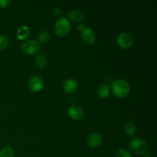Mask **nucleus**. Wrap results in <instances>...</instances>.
Instances as JSON below:
<instances>
[{"label": "nucleus", "instance_id": "nucleus-1", "mask_svg": "<svg viewBox=\"0 0 157 157\" xmlns=\"http://www.w3.org/2000/svg\"><path fill=\"white\" fill-rule=\"evenodd\" d=\"M111 88L113 94L119 98H126L130 91V84L124 79H117L113 81L111 84Z\"/></svg>", "mask_w": 157, "mask_h": 157}, {"label": "nucleus", "instance_id": "nucleus-2", "mask_svg": "<svg viewBox=\"0 0 157 157\" xmlns=\"http://www.w3.org/2000/svg\"><path fill=\"white\" fill-rule=\"evenodd\" d=\"M130 149L134 154L142 156L147 153L148 150V146L144 140L140 137H134L130 140Z\"/></svg>", "mask_w": 157, "mask_h": 157}, {"label": "nucleus", "instance_id": "nucleus-3", "mask_svg": "<svg viewBox=\"0 0 157 157\" xmlns=\"http://www.w3.org/2000/svg\"><path fill=\"white\" fill-rule=\"evenodd\" d=\"M71 29V23L67 18H58L54 25V31L56 35L59 37H64L70 32Z\"/></svg>", "mask_w": 157, "mask_h": 157}, {"label": "nucleus", "instance_id": "nucleus-4", "mask_svg": "<svg viewBox=\"0 0 157 157\" xmlns=\"http://www.w3.org/2000/svg\"><path fill=\"white\" fill-rule=\"evenodd\" d=\"M40 44L36 40L30 39L23 42L21 45V51L22 53L27 55H32L39 50Z\"/></svg>", "mask_w": 157, "mask_h": 157}, {"label": "nucleus", "instance_id": "nucleus-5", "mask_svg": "<svg viewBox=\"0 0 157 157\" xmlns=\"http://www.w3.org/2000/svg\"><path fill=\"white\" fill-rule=\"evenodd\" d=\"M117 43L118 46L122 49H127L133 45V38L130 33L123 32L117 38Z\"/></svg>", "mask_w": 157, "mask_h": 157}, {"label": "nucleus", "instance_id": "nucleus-6", "mask_svg": "<svg viewBox=\"0 0 157 157\" xmlns=\"http://www.w3.org/2000/svg\"><path fill=\"white\" fill-rule=\"evenodd\" d=\"M28 86L32 92H38L43 88L44 82L41 77L38 75H34L31 77L30 79L29 80Z\"/></svg>", "mask_w": 157, "mask_h": 157}, {"label": "nucleus", "instance_id": "nucleus-7", "mask_svg": "<svg viewBox=\"0 0 157 157\" xmlns=\"http://www.w3.org/2000/svg\"><path fill=\"white\" fill-rule=\"evenodd\" d=\"M81 39L83 42L85 43L87 45H91L96 41V35L93 29L90 28H85L83 31H81Z\"/></svg>", "mask_w": 157, "mask_h": 157}, {"label": "nucleus", "instance_id": "nucleus-8", "mask_svg": "<svg viewBox=\"0 0 157 157\" xmlns=\"http://www.w3.org/2000/svg\"><path fill=\"white\" fill-rule=\"evenodd\" d=\"M67 112L70 117L75 121H81L84 117V115H85L84 109L78 106H71L69 107Z\"/></svg>", "mask_w": 157, "mask_h": 157}, {"label": "nucleus", "instance_id": "nucleus-9", "mask_svg": "<svg viewBox=\"0 0 157 157\" xmlns=\"http://www.w3.org/2000/svg\"><path fill=\"white\" fill-rule=\"evenodd\" d=\"M102 136L99 133H92L87 138V144L92 149L98 148L102 144Z\"/></svg>", "mask_w": 157, "mask_h": 157}, {"label": "nucleus", "instance_id": "nucleus-10", "mask_svg": "<svg viewBox=\"0 0 157 157\" xmlns=\"http://www.w3.org/2000/svg\"><path fill=\"white\" fill-rule=\"evenodd\" d=\"M78 87V81L74 78H68L63 84V90L67 94H73Z\"/></svg>", "mask_w": 157, "mask_h": 157}, {"label": "nucleus", "instance_id": "nucleus-11", "mask_svg": "<svg viewBox=\"0 0 157 157\" xmlns=\"http://www.w3.org/2000/svg\"><path fill=\"white\" fill-rule=\"evenodd\" d=\"M68 18L75 22H81L84 18V13L79 9H72L68 12Z\"/></svg>", "mask_w": 157, "mask_h": 157}, {"label": "nucleus", "instance_id": "nucleus-12", "mask_svg": "<svg viewBox=\"0 0 157 157\" xmlns=\"http://www.w3.org/2000/svg\"><path fill=\"white\" fill-rule=\"evenodd\" d=\"M97 94H98V97L101 99H105V98H108L110 95V87L107 84H102L98 87V90H97Z\"/></svg>", "mask_w": 157, "mask_h": 157}, {"label": "nucleus", "instance_id": "nucleus-13", "mask_svg": "<svg viewBox=\"0 0 157 157\" xmlns=\"http://www.w3.org/2000/svg\"><path fill=\"white\" fill-rule=\"evenodd\" d=\"M35 64L37 65V67H39V68H43L44 66L47 64L48 62V57L47 55L44 52H41V53L38 54L35 57Z\"/></svg>", "mask_w": 157, "mask_h": 157}, {"label": "nucleus", "instance_id": "nucleus-14", "mask_svg": "<svg viewBox=\"0 0 157 157\" xmlns=\"http://www.w3.org/2000/svg\"><path fill=\"white\" fill-rule=\"evenodd\" d=\"M29 35V29L27 26H22L17 31V38L18 40H25Z\"/></svg>", "mask_w": 157, "mask_h": 157}, {"label": "nucleus", "instance_id": "nucleus-15", "mask_svg": "<svg viewBox=\"0 0 157 157\" xmlns=\"http://www.w3.org/2000/svg\"><path fill=\"white\" fill-rule=\"evenodd\" d=\"M124 133L128 136H131V135L134 134L136 132V126L131 121H128L124 124Z\"/></svg>", "mask_w": 157, "mask_h": 157}, {"label": "nucleus", "instance_id": "nucleus-16", "mask_svg": "<svg viewBox=\"0 0 157 157\" xmlns=\"http://www.w3.org/2000/svg\"><path fill=\"white\" fill-rule=\"evenodd\" d=\"M50 39V34L47 31H41L38 35V42L41 44H44L48 42Z\"/></svg>", "mask_w": 157, "mask_h": 157}, {"label": "nucleus", "instance_id": "nucleus-17", "mask_svg": "<svg viewBox=\"0 0 157 157\" xmlns=\"http://www.w3.org/2000/svg\"><path fill=\"white\" fill-rule=\"evenodd\" d=\"M0 157H14V150L10 147H5L0 150Z\"/></svg>", "mask_w": 157, "mask_h": 157}, {"label": "nucleus", "instance_id": "nucleus-18", "mask_svg": "<svg viewBox=\"0 0 157 157\" xmlns=\"http://www.w3.org/2000/svg\"><path fill=\"white\" fill-rule=\"evenodd\" d=\"M9 45V38L5 35H0V50H5Z\"/></svg>", "mask_w": 157, "mask_h": 157}, {"label": "nucleus", "instance_id": "nucleus-19", "mask_svg": "<svg viewBox=\"0 0 157 157\" xmlns=\"http://www.w3.org/2000/svg\"><path fill=\"white\" fill-rule=\"evenodd\" d=\"M116 157H132V155L127 149L121 148L117 151Z\"/></svg>", "mask_w": 157, "mask_h": 157}, {"label": "nucleus", "instance_id": "nucleus-20", "mask_svg": "<svg viewBox=\"0 0 157 157\" xmlns=\"http://www.w3.org/2000/svg\"><path fill=\"white\" fill-rule=\"evenodd\" d=\"M11 4L10 0H0V9H5Z\"/></svg>", "mask_w": 157, "mask_h": 157}, {"label": "nucleus", "instance_id": "nucleus-21", "mask_svg": "<svg viewBox=\"0 0 157 157\" xmlns=\"http://www.w3.org/2000/svg\"><path fill=\"white\" fill-rule=\"evenodd\" d=\"M53 13L55 16L60 17L61 15V14H62V11H61V9L60 8L56 7L53 9Z\"/></svg>", "mask_w": 157, "mask_h": 157}, {"label": "nucleus", "instance_id": "nucleus-22", "mask_svg": "<svg viewBox=\"0 0 157 157\" xmlns=\"http://www.w3.org/2000/svg\"><path fill=\"white\" fill-rule=\"evenodd\" d=\"M85 28H86V27H85V26L84 25H83V24H81V25H78V29H79V30L81 31H81H83V30H84V29H85Z\"/></svg>", "mask_w": 157, "mask_h": 157}, {"label": "nucleus", "instance_id": "nucleus-23", "mask_svg": "<svg viewBox=\"0 0 157 157\" xmlns=\"http://www.w3.org/2000/svg\"><path fill=\"white\" fill-rule=\"evenodd\" d=\"M144 157H156V156H155L154 154H153V153H148V154L145 155Z\"/></svg>", "mask_w": 157, "mask_h": 157}]
</instances>
